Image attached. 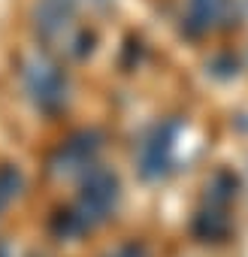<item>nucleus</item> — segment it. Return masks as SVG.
Listing matches in <instances>:
<instances>
[{
    "label": "nucleus",
    "instance_id": "20e7f679",
    "mask_svg": "<svg viewBox=\"0 0 248 257\" xmlns=\"http://www.w3.org/2000/svg\"><path fill=\"white\" fill-rule=\"evenodd\" d=\"M94 152H97V143H91V137H88V134H85V137L70 140V143L61 149V170H64V173H73V170L88 167V164H91V158H94Z\"/></svg>",
    "mask_w": 248,
    "mask_h": 257
},
{
    "label": "nucleus",
    "instance_id": "f03ea898",
    "mask_svg": "<svg viewBox=\"0 0 248 257\" xmlns=\"http://www.w3.org/2000/svg\"><path fill=\"white\" fill-rule=\"evenodd\" d=\"M37 31L55 49H70L79 34L76 4L73 0H40L37 4Z\"/></svg>",
    "mask_w": 248,
    "mask_h": 257
},
{
    "label": "nucleus",
    "instance_id": "7ed1b4c3",
    "mask_svg": "<svg viewBox=\"0 0 248 257\" xmlns=\"http://www.w3.org/2000/svg\"><path fill=\"white\" fill-rule=\"evenodd\" d=\"M25 82H28V91L34 97V103L40 109H58L67 97V79L61 76V70L49 61H31L28 70H25Z\"/></svg>",
    "mask_w": 248,
    "mask_h": 257
},
{
    "label": "nucleus",
    "instance_id": "39448f33",
    "mask_svg": "<svg viewBox=\"0 0 248 257\" xmlns=\"http://www.w3.org/2000/svg\"><path fill=\"white\" fill-rule=\"evenodd\" d=\"M227 7V0H188V25L194 31H209Z\"/></svg>",
    "mask_w": 248,
    "mask_h": 257
},
{
    "label": "nucleus",
    "instance_id": "f257e3e1",
    "mask_svg": "<svg viewBox=\"0 0 248 257\" xmlns=\"http://www.w3.org/2000/svg\"><path fill=\"white\" fill-rule=\"evenodd\" d=\"M118 200V182L109 173H91V179L85 182V191L70 215V224H76V230H91L94 224H100L103 218H109V212L115 209Z\"/></svg>",
    "mask_w": 248,
    "mask_h": 257
},
{
    "label": "nucleus",
    "instance_id": "423d86ee",
    "mask_svg": "<svg viewBox=\"0 0 248 257\" xmlns=\"http://www.w3.org/2000/svg\"><path fill=\"white\" fill-rule=\"evenodd\" d=\"M19 188H22V173L16 167H4V170H0V212L19 197Z\"/></svg>",
    "mask_w": 248,
    "mask_h": 257
},
{
    "label": "nucleus",
    "instance_id": "0eeeda50",
    "mask_svg": "<svg viewBox=\"0 0 248 257\" xmlns=\"http://www.w3.org/2000/svg\"><path fill=\"white\" fill-rule=\"evenodd\" d=\"M112 257H146V251H143L140 245H124V248H118Z\"/></svg>",
    "mask_w": 248,
    "mask_h": 257
},
{
    "label": "nucleus",
    "instance_id": "6e6552de",
    "mask_svg": "<svg viewBox=\"0 0 248 257\" xmlns=\"http://www.w3.org/2000/svg\"><path fill=\"white\" fill-rule=\"evenodd\" d=\"M0 257H10V245L7 242H0Z\"/></svg>",
    "mask_w": 248,
    "mask_h": 257
}]
</instances>
